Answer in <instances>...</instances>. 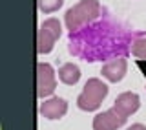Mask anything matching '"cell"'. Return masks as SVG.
I'll return each instance as SVG.
<instances>
[{
    "label": "cell",
    "mask_w": 146,
    "mask_h": 130,
    "mask_svg": "<svg viewBox=\"0 0 146 130\" xmlns=\"http://www.w3.org/2000/svg\"><path fill=\"white\" fill-rule=\"evenodd\" d=\"M100 17V4L99 0H80L73 7H70L64 15V24L70 33L82 29L84 26L91 24Z\"/></svg>",
    "instance_id": "cell-1"
},
{
    "label": "cell",
    "mask_w": 146,
    "mask_h": 130,
    "mask_svg": "<svg viewBox=\"0 0 146 130\" xmlns=\"http://www.w3.org/2000/svg\"><path fill=\"white\" fill-rule=\"evenodd\" d=\"M108 95V86L106 82H102L97 77H91L86 81L84 88H82L80 95L77 97V106L84 112H93L99 110V106L102 105V101Z\"/></svg>",
    "instance_id": "cell-2"
},
{
    "label": "cell",
    "mask_w": 146,
    "mask_h": 130,
    "mask_svg": "<svg viewBox=\"0 0 146 130\" xmlns=\"http://www.w3.org/2000/svg\"><path fill=\"white\" fill-rule=\"evenodd\" d=\"M62 33V26H60V20L57 18H48L44 20V24L40 26L38 33H36V52L38 53H49L53 50L55 42L58 40V37Z\"/></svg>",
    "instance_id": "cell-3"
},
{
    "label": "cell",
    "mask_w": 146,
    "mask_h": 130,
    "mask_svg": "<svg viewBox=\"0 0 146 130\" xmlns=\"http://www.w3.org/2000/svg\"><path fill=\"white\" fill-rule=\"evenodd\" d=\"M57 81H55V70L48 62H38L36 64V95L42 99L55 92Z\"/></svg>",
    "instance_id": "cell-4"
},
{
    "label": "cell",
    "mask_w": 146,
    "mask_h": 130,
    "mask_svg": "<svg viewBox=\"0 0 146 130\" xmlns=\"http://www.w3.org/2000/svg\"><path fill=\"white\" fill-rule=\"evenodd\" d=\"M139 106H141L139 95L133 94V92H122V94H119V97L115 99V103H113L111 108L115 110L117 115H121L126 121L130 115H133L137 110H139Z\"/></svg>",
    "instance_id": "cell-5"
},
{
    "label": "cell",
    "mask_w": 146,
    "mask_h": 130,
    "mask_svg": "<svg viewBox=\"0 0 146 130\" xmlns=\"http://www.w3.org/2000/svg\"><path fill=\"white\" fill-rule=\"evenodd\" d=\"M124 123L126 121L115 114V110L110 108L93 117V130H119Z\"/></svg>",
    "instance_id": "cell-6"
},
{
    "label": "cell",
    "mask_w": 146,
    "mask_h": 130,
    "mask_svg": "<svg viewBox=\"0 0 146 130\" xmlns=\"http://www.w3.org/2000/svg\"><path fill=\"white\" fill-rule=\"evenodd\" d=\"M38 112L44 115L46 119H60L68 112V103L62 97H49L40 105Z\"/></svg>",
    "instance_id": "cell-7"
},
{
    "label": "cell",
    "mask_w": 146,
    "mask_h": 130,
    "mask_svg": "<svg viewBox=\"0 0 146 130\" xmlns=\"http://www.w3.org/2000/svg\"><path fill=\"white\" fill-rule=\"evenodd\" d=\"M126 70H128L126 59L124 57H115V59H111V61H108L104 64L102 70H100V73H102V77H106L108 81L119 82L126 75Z\"/></svg>",
    "instance_id": "cell-8"
},
{
    "label": "cell",
    "mask_w": 146,
    "mask_h": 130,
    "mask_svg": "<svg viewBox=\"0 0 146 130\" xmlns=\"http://www.w3.org/2000/svg\"><path fill=\"white\" fill-rule=\"evenodd\" d=\"M58 79H60V82H64L66 86L77 84V82H79V79H80V70H79V66H75V64H71V62L62 64V66L58 68Z\"/></svg>",
    "instance_id": "cell-9"
},
{
    "label": "cell",
    "mask_w": 146,
    "mask_h": 130,
    "mask_svg": "<svg viewBox=\"0 0 146 130\" xmlns=\"http://www.w3.org/2000/svg\"><path fill=\"white\" fill-rule=\"evenodd\" d=\"M130 52H131L133 57L139 59V61L146 62V35H137V37L131 39Z\"/></svg>",
    "instance_id": "cell-10"
},
{
    "label": "cell",
    "mask_w": 146,
    "mask_h": 130,
    "mask_svg": "<svg viewBox=\"0 0 146 130\" xmlns=\"http://www.w3.org/2000/svg\"><path fill=\"white\" fill-rule=\"evenodd\" d=\"M64 0H36V6L42 13H53L62 7Z\"/></svg>",
    "instance_id": "cell-11"
},
{
    "label": "cell",
    "mask_w": 146,
    "mask_h": 130,
    "mask_svg": "<svg viewBox=\"0 0 146 130\" xmlns=\"http://www.w3.org/2000/svg\"><path fill=\"white\" fill-rule=\"evenodd\" d=\"M126 130H146L144 125H141V123H135V125H130Z\"/></svg>",
    "instance_id": "cell-12"
}]
</instances>
